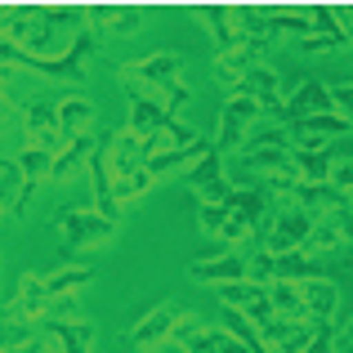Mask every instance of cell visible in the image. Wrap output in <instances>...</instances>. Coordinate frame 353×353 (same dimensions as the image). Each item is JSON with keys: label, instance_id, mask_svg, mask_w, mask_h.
<instances>
[{"label": "cell", "instance_id": "1", "mask_svg": "<svg viewBox=\"0 0 353 353\" xmlns=\"http://www.w3.org/2000/svg\"><path fill=\"white\" fill-rule=\"evenodd\" d=\"M54 233H59V250H63V259H72L81 246H103V241H112L117 237V219H108V215H99V210H85V206H63V210H54Z\"/></svg>", "mask_w": 353, "mask_h": 353}, {"label": "cell", "instance_id": "2", "mask_svg": "<svg viewBox=\"0 0 353 353\" xmlns=\"http://www.w3.org/2000/svg\"><path fill=\"white\" fill-rule=\"evenodd\" d=\"M309 233H313V215H309V210H304L295 197H277L273 219H268L264 241H259V246L273 250V255H291V250H304Z\"/></svg>", "mask_w": 353, "mask_h": 353}, {"label": "cell", "instance_id": "3", "mask_svg": "<svg viewBox=\"0 0 353 353\" xmlns=\"http://www.w3.org/2000/svg\"><path fill=\"white\" fill-rule=\"evenodd\" d=\"M264 117V108L255 103V99H246V94H228V103H224V112H219V125H215V152L224 157V152H241V143H246V130L255 125V121Z\"/></svg>", "mask_w": 353, "mask_h": 353}, {"label": "cell", "instance_id": "4", "mask_svg": "<svg viewBox=\"0 0 353 353\" xmlns=\"http://www.w3.org/2000/svg\"><path fill=\"white\" fill-rule=\"evenodd\" d=\"M183 183L192 188L197 206H219V201L233 197V183H228V170H224V157L210 148V157H201L192 170H183Z\"/></svg>", "mask_w": 353, "mask_h": 353}, {"label": "cell", "instance_id": "5", "mask_svg": "<svg viewBox=\"0 0 353 353\" xmlns=\"http://www.w3.org/2000/svg\"><path fill=\"white\" fill-rule=\"evenodd\" d=\"M286 134H291V148H304V152H327L331 139L353 134V125L340 112H318V117L291 121V125H286Z\"/></svg>", "mask_w": 353, "mask_h": 353}, {"label": "cell", "instance_id": "6", "mask_svg": "<svg viewBox=\"0 0 353 353\" xmlns=\"http://www.w3.org/2000/svg\"><path fill=\"white\" fill-rule=\"evenodd\" d=\"M121 81H125V94H130V134H139V139L157 134V130L170 121V108L161 103L157 90H143L139 81H130L125 72H121Z\"/></svg>", "mask_w": 353, "mask_h": 353}, {"label": "cell", "instance_id": "7", "mask_svg": "<svg viewBox=\"0 0 353 353\" xmlns=\"http://www.w3.org/2000/svg\"><path fill=\"white\" fill-rule=\"evenodd\" d=\"M188 277L197 286H233V282H246V250H219V255H206V259H192L188 264Z\"/></svg>", "mask_w": 353, "mask_h": 353}, {"label": "cell", "instance_id": "8", "mask_svg": "<svg viewBox=\"0 0 353 353\" xmlns=\"http://www.w3.org/2000/svg\"><path fill=\"white\" fill-rule=\"evenodd\" d=\"M179 313H183V304L161 300L157 309H148L143 318H139L134 327L125 331V345H130V349H152V345H165V340H170V331H174V322H179Z\"/></svg>", "mask_w": 353, "mask_h": 353}, {"label": "cell", "instance_id": "9", "mask_svg": "<svg viewBox=\"0 0 353 353\" xmlns=\"http://www.w3.org/2000/svg\"><path fill=\"white\" fill-rule=\"evenodd\" d=\"M27 121V148H41V152H59L63 143H68V134H63V125H59V103L54 99H36L32 108L23 112Z\"/></svg>", "mask_w": 353, "mask_h": 353}, {"label": "cell", "instance_id": "10", "mask_svg": "<svg viewBox=\"0 0 353 353\" xmlns=\"http://www.w3.org/2000/svg\"><path fill=\"white\" fill-rule=\"evenodd\" d=\"M318 112H336V103H331V85H322V81H300L295 85L291 99H282V108H277V125H291V121H304V117H318Z\"/></svg>", "mask_w": 353, "mask_h": 353}, {"label": "cell", "instance_id": "11", "mask_svg": "<svg viewBox=\"0 0 353 353\" xmlns=\"http://www.w3.org/2000/svg\"><path fill=\"white\" fill-rule=\"evenodd\" d=\"M125 77H130V81H139L143 90L174 85V81L183 77V54H174V50H157V54H148V59H134V63H130Z\"/></svg>", "mask_w": 353, "mask_h": 353}, {"label": "cell", "instance_id": "12", "mask_svg": "<svg viewBox=\"0 0 353 353\" xmlns=\"http://www.w3.org/2000/svg\"><path fill=\"white\" fill-rule=\"evenodd\" d=\"M228 206H233V215H237V219H246V224L255 228V241H264V228H268V219H273V206H277V197L264 188V183H246V188H233Z\"/></svg>", "mask_w": 353, "mask_h": 353}, {"label": "cell", "instance_id": "13", "mask_svg": "<svg viewBox=\"0 0 353 353\" xmlns=\"http://www.w3.org/2000/svg\"><path fill=\"white\" fill-rule=\"evenodd\" d=\"M264 50H268L264 41H241V45H233V50L215 54V63H210V77H215L219 85L233 90L250 68H259V63H264Z\"/></svg>", "mask_w": 353, "mask_h": 353}, {"label": "cell", "instance_id": "14", "mask_svg": "<svg viewBox=\"0 0 353 353\" xmlns=\"http://www.w3.org/2000/svg\"><path fill=\"white\" fill-rule=\"evenodd\" d=\"M197 18L206 23V36H210V45H215V54H224V50H233V45L246 41V32H241V23H237V5H201Z\"/></svg>", "mask_w": 353, "mask_h": 353}, {"label": "cell", "instance_id": "15", "mask_svg": "<svg viewBox=\"0 0 353 353\" xmlns=\"http://www.w3.org/2000/svg\"><path fill=\"white\" fill-rule=\"evenodd\" d=\"M143 23H148V14L143 9H134V5H99V9H90V32L94 36H134V32H143Z\"/></svg>", "mask_w": 353, "mask_h": 353}, {"label": "cell", "instance_id": "16", "mask_svg": "<svg viewBox=\"0 0 353 353\" xmlns=\"http://www.w3.org/2000/svg\"><path fill=\"white\" fill-rule=\"evenodd\" d=\"M233 94H246V99H255L264 112H277L282 108V77H277V68H268V63H259V68H250L246 77L233 85Z\"/></svg>", "mask_w": 353, "mask_h": 353}, {"label": "cell", "instance_id": "17", "mask_svg": "<svg viewBox=\"0 0 353 353\" xmlns=\"http://www.w3.org/2000/svg\"><path fill=\"white\" fill-rule=\"evenodd\" d=\"M259 340H264L268 353H304V349H309V340H313V322H286V318H277V322H268V327L259 331Z\"/></svg>", "mask_w": 353, "mask_h": 353}, {"label": "cell", "instance_id": "18", "mask_svg": "<svg viewBox=\"0 0 353 353\" xmlns=\"http://www.w3.org/2000/svg\"><path fill=\"white\" fill-rule=\"evenodd\" d=\"M300 295H304V313H309V322H336V313H340V286L331 282V277L300 282Z\"/></svg>", "mask_w": 353, "mask_h": 353}, {"label": "cell", "instance_id": "19", "mask_svg": "<svg viewBox=\"0 0 353 353\" xmlns=\"http://www.w3.org/2000/svg\"><path fill=\"white\" fill-rule=\"evenodd\" d=\"M41 336L59 353H94V327L81 322H41Z\"/></svg>", "mask_w": 353, "mask_h": 353}, {"label": "cell", "instance_id": "20", "mask_svg": "<svg viewBox=\"0 0 353 353\" xmlns=\"http://www.w3.org/2000/svg\"><path fill=\"white\" fill-rule=\"evenodd\" d=\"M215 336H219V331L201 327V318H197V313H188V309L179 313V322H174V331H170V340L183 353H219L215 349Z\"/></svg>", "mask_w": 353, "mask_h": 353}, {"label": "cell", "instance_id": "21", "mask_svg": "<svg viewBox=\"0 0 353 353\" xmlns=\"http://www.w3.org/2000/svg\"><path fill=\"white\" fill-rule=\"evenodd\" d=\"M59 125L68 139H85L90 125H94V103H90L85 94H68L59 99Z\"/></svg>", "mask_w": 353, "mask_h": 353}, {"label": "cell", "instance_id": "22", "mask_svg": "<svg viewBox=\"0 0 353 353\" xmlns=\"http://www.w3.org/2000/svg\"><path fill=\"white\" fill-rule=\"evenodd\" d=\"M345 250H353V241L340 233L336 224H327V219H313V233H309V241H304V255L331 259V255H345Z\"/></svg>", "mask_w": 353, "mask_h": 353}, {"label": "cell", "instance_id": "23", "mask_svg": "<svg viewBox=\"0 0 353 353\" xmlns=\"http://www.w3.org/2000/svg\"><path fill=\"white\" fill-rule=\"evenodd\" d=\"M264 291H268V304H273L277 318H286V322H309V313H304V295H300V282H282V277H277V282L264 286Z\"/></svg>", "mask_w": 353, "mask_h": 353}, {"label": "cell", "instance_id": "24", "mask_svg": "<svg viewBox=\"0 0 353 353\" xmlns=\"http://www.w3.org/2000/svg\"><path fill=\"white\" fill-rule=\"evenodd\" d=\"M291 165V148H241L237 152V170H255V174H273Z\"/></svg>", "mask_w": 353, "mask_h": 353}, {"label": "cell", "instance_id": "25", "mask_svg": "<svg viewBox=\"0 0 353 353\" xmlns=\"http://www.w3.org/2000/svg\"><path fill=\"white\" fill-rule=\"evenodd\" d=\"M94 282V268L90 264H63V268H54V273H45V291L50 295H77L81 286H90Z\"/></svg>", "mask_w": 353, "mask_h": 353}, {"label": "cell", "instance_id": "26", "mask_svg": "<svg viewBox=\"0 0 353 353\" xmlns=\"http://www.w3.org/2000/svg\"><path fill=\"white\" fill-rule=\"evenodd\" d=\"M90 152H94V134H85V139H68V143L54 152V170H50V179H68V174H77V165H81V161H90Z\"/></svg>", "mask_w": 353, "mask_h": 353}, {"label": "cell", "instance_id": "27", "mask_svg": "<svg viewBox=\"0 0 353 353\" xmlns=\"http://www.w3.org/2000/svg\"><path fill=\"white\" fill-rule=\"evenodd\" d=\"M277 277L282 282H313V277H327V273H322V259L291 250V255H277Z\"/></svg>", "mask_w": 353, "mask_h": 353}, {"label": "cell", "instance_id": "28", "mask_svg": "<svg viewBox=\"0 0 353 353\" xmlns=\"http://www.w3.org/2000/svg\"><path fill=\"white\" fill-rule=\"evenodd\" d=\"M291 165H295V174H300V183H327V174H331V157L327 152L291 148Z\"/></svg>", "mask_w": 353, "mask_h": 353}, {"label": "cell", "instance_id": "29", "mask_svg": "<svg viewBox=\"0 0 353 353\" xmlns=\"http://www.w3.org/2000/svg\"><path fill=\"white\" fill-rule=\"evenodd\" d=\"M259 295H264V286H255V282H233V286H219V291H215V300L224 304L228 313H246L250 304L259 300Z\"/></svg>", "mask_w": 353, "mask_h": 353}, {"label": "cell", "instance_id": "30", "mask_svg": "<svg viewBox=\"0 0 353 353\" xmlns=\"http://www.w3.org/2000/svg\"><path fill=\"white\" fill-rule=\"evenodd\" d=\"M246 282H255V286H273L277 282V255H273V250L255 246L246 255Z\"/></svg>", "mask_w": 353, "mask_h": 353}, {"label": "cell", "instance_id": "31", "mask_svg": "<svg viewBox=\"0 0 353 353\" xmlns=\"http://www.w3.org/2000/svg\"><path fill=\"white\" fill-rule=\"evenodd\" d=\"M233 219V206L228 201H219V206H197V228H201V237H215L224 233V224Z\"/></svg>", "mask_w": 353, "mask_h": 353}, {"label": "cell", "instance_id": "32", "mask_svg": "<svg viewBox=\"0 0 353 353\" xmlns=\"http://www.w3.org/2000/svg\"><path fill=\"white\" fill-rule=\"evenodd\" d=\"M152 183H157V174H152V170L143 165V170H139V174H130L125 183H117L112 192H117V201H121V206H125V201H139V197H143L148 188H152Z\"/></svg>", "mask_w": 353, "mask_h": 353}, {"label": "cell", "instance_id": "33", "mask_svg": "<svg viewBox=\"0 0 353 353\" xmlns=\"http://www.w3.org/2000/svg\"><path fill=\"white\" fill-rule=\"evenodd\" d=\"M327 183L340 192V197H349V201H353V157H336V161H331Z\"/></svg>", "mask_w": 353, "mask_h": 353}, {"label": "cell", "instance_id": "34", "mask_svg": "<svg viewBox=\"0 0 353 353\" xmlns=\"http://www.w3.org/2000/svg\"><path fill=\"white\" fill-rule=\"evenodd\" d=\"M336 322H313V340H309V349L304 353H340V345H336Z\"/></svg>", "mask_w": 353, "mask_h": 353}, {"label": "cell", "instance_id": "35", "mask_svg": "<svg viewBox=\"0 0 353 353\" xmlns=\"http://www.w3.org/2000/svg\"><path fill=\"white\" fill-rule=\"evenodd\" d=\"M295 50L300 54H336V50H345V41L340 36H304V41H295Z\"/></svg>", "mask_w": 353, "mask_h": 353}, {"label": "cell", "instance_id": "36", "mask_svg": "<svg viewBox=\"0 0 353 353\" xmlns=\"http://www.w3.org/2000/svg\"><path fill=\"white\" fill-rule=\"evenodd\" d=\"M241 318H246V322H250V327H255V331H264V327H268V322H277V313H273V304H268V291H264V295H259V300H255V304H250V309H246V313H241Z\"/></svg>", "mask_w": 353, "mask_h": 353}, {"label": "cell", "instance_id": "37", "mask_svg": "<svg viewBox=\"0 0 353 353\" xmlns=\"http://www.w3.org/2000/svg\"><path fill=\"white\" fill-rule=\"evenodd\" d=\"M157 94H161V103H165V108H170V117L179 112V108H188V103H192V90L183 85V81H174V85H161Z\"/></svg>", "mask_w": 353, "mask_h": 353}, {"label": "cell", "instance_id": "38", "mask_svg": "<svg viewBox=\"0 0 353 353\" xmlns=\"http://www.w3.org/2000/svg\"><path fill=\"white\" fill-rule=\"evenodd\" d=\"M18 188H23V174H18V165H14V170L0 174V210L18 201Z\"/></svg>", "mask_w": 353, "mask_h": 353}, {"label": "cell", "instance_id": "39", "mask_svg": "<svg viewBox=\"0 0 353 353\" xmlns=\"http://www.w3.org/2000/svg\"><path fill=\"white\" fill-rule=\"evenodd\" d=\"M9 353H59V349H54L50 340L36 331V336H27V340H14V345H9Z\"/></svg>", "mask_w": 353, "mask_h": 353}, {"label": "cell", "instance_id": "40", "mask_svg": "<svg viewBox=\"0 0 353 353\" xmlns=\"http://www.w3.org/2000/svg\"><path fill=\"white\" fill-rule=\"evenodd\" d=\"M215 349H219V353H250V349L233 336V331H219V336H215Z\"/></svg>", "mask_w": 353, "mask_h": 353}, {"label": "cell", "instance_id": "41", "mask_svg": "<svg viewBox=\"0 0 353 353\" xmlns=\"http://www.w3.org/2000/svg\"><path fill=\"white\" fill-rule=\"evenodd\" d=\"M336 345H340V353H353V318L336 331Z\"/></svg>", "mask_w": 353, "mask_h": 353}, {"label": "cell", "instance_id": "42", "mask_svg": "<svg viewBox=\"0 0 353 353\" xmlns=\"http://www.w3.org/2000/svg\"><path fill=\"white\" fill-rule=\"evenodd\" d=\"M9 14H14V9H0V36L9 32Z\"/></svg>", "mask_w": 353, "mask_h": 353}, {"label": "cell", "instance_id": "43", "mask_svg": "<svg viewBox=\"0 0 353 353\" xmlns=\"http://www.w3.org/2000/svg\"><path fill=\"white\" fill-rule=\"evenodd\" d=\"M5 117H9V108H5V99H0V125H5Z\"/></svg>", "mask_w": 353, "mask_h": 353}, {"label": "cell", "instance_id": "44", "mask_svg": "<svg viewBox=\"0 0 353 353\" xmlns=\"http://www.w3.org/2000/svg\"><path fill=\"white\" fill-rule=\"evenodd\" d=\"M139 353H152V349H139Z\"/></svg>", "mask_w": 353, "mask_h": 353}, {"label": "cell", "instance_id": "45", "mask_svg": "<svg viewBox=\"0 0 353 353\" xmlns=\"http://www.w3.org/2000/svg\"><path fill=\"white\" fill-rule=\"evenodd\" d=\"M0 353H9V349H0Z\"/></svg>", "mask_w": 353, "mask_h": 353}]
</instances>
